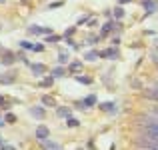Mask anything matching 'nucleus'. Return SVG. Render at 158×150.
<instances>
[{"instance_id": "nucleus-1", "label": "nucleus", "mask_w": 158, "mask_h": 150, "mask_svg": "<svg viewBox=\"0 0 158 150\" xmlns=\"http://www.w3.org/2000/svg\"><path fill=\"white\" fill-rule=\"evenodd\" d=\"M142 6L146 8L148 14H152V12H156V10H158V2H154V0H144Z\"/></svg>"}, {"instance_id": "nucleus-2", "label": "nucleus", "mask_w": 158, "mask_h": 150, "mask_svg": "<svg viewBox=\"0 0 158 150\" xmlns=\"http://www.w3.org/2000/svg\"><path fill=\"white\" fill-rule=\"evenodd\" d=\"M48 136H50V132H48L46 126H38L36 128V138L38 140H44V138H48Z\"/></svg>"}, {"instance_id": "nucleus-3", "label": "nucleus", "mask_w": 158, "mask_h": 150, "mask_svg": "<svg viewBox=\"0 0 158 150\" xmlns=\"http://www.w3.org/2000/svg\"><path fill=\"white\" fill-rule=\"evenodd\" d=\"M144 98H150V100H158V86L156 88H150V90H144Z\"/></svg>"}, {"instance_id": "nucleus-4", "label": "nucleus", "mask_w": 158, "mask_h": 150, "mask_svg": "<svg viewBox=\"0 0 158 150\" xmlns=\"http://www.w3.org/2000/svg\"><path fill=\"white\" fill-rule=\"evenodd\" d=\"M28 32L30 34H46V32H52L50 28H40V26H30L28 28Z\"/></svg>"}, {"instance_id": "nucleus-5", "label": "nucleus", "mask_w": 158, "mask_h": 150, "mask_svg": "<svg viewBox=\"0 0 158 150\" xmlns=\"http://www.w3.org/2000/svg\"><path fill=\"white\" fill-rule=\"evenodd\" d=\"M40 142H42V146L44 148H52V150H56V148H60V144H56V142H52V140H40Z\"/></svg>"}, {"instance_id": "nucleus-6", "label": "nucleus", "mask_w": 158, "mask_h": 150, "mask_svg": "<svg viewBox=\"0 0 158 150\" xmlns=\"http://www.w3.org/2000/svg\"><path fill=\"white\" fill-rule=\"evenodd\" d=\"M30 68H32V72H34L36 76H40V74L44 72V66L42 64H30Z\"/></svg>"}, {"instance_id": "nucleus-7", "label": "nucleus", "mask_w": 158, "mask_h": 150, "mask_svg": "<svg viewBox=\"0 0 158 150\" xmlns=\"http://www.w3.org/2000/svg\"><path fill=\"white\" fill-rule=\"evenodd\" d=\"M100 56H104V58H116L118 56V52H116V50H104V52H100Z\"/></svg>"}, {"instance_id": "nucleus-8", "label": "nucleus", "mask_w": 158, "mask_h": 150, "mask_svg": "<svg viewBox=\"0 0 158 150\" xmlns=\"http://www.w3.org/2000/svg\"><path fill=\"white\" fill-rule=\"evenodd\" d=\"M100 108H102V110H106V112H116V106H114V102H104Z\"/></svg>"}, {"instance_id": "nucleus-9", "label": "nucleus", "mask_w": 158, "mask_h": 150, "mask_svg": "<svg viewBox=\"0 0 158 150\" xmlns=\"http://www.w3.org/2000/svg\"><path fill=\"white\" fill-rule=\"evenodd\" d=\"M30 114L36 116V118H42V116H44V110L40 106H36V108H32V110H30Z\"/></svg>"}, {"instance_id": "nucleus-10", "label": "nucleus", "mask_w": 158, "mask_h": 150, "mask_svg": "<svg viewBox=\"0 0 158 150\" xmlns=\"http://www.w3.org/2000/svg\"><path fill=\"white\" fill-rule=\"evenodd\" d=\"M2 62H4V64H12V62H14V54H12V52H6V56L2 58Z\"/></svg>"}, {"instance_id": "nucleus-11", "label": "nucleus", "mask_w": 158, "mask_h": 150, "mask_svg": "<svg viewBox=\"0 0 158 150\" xmlns=\"http://www.w3.org/2000/svg\"><path fill=\"white\" fill-rule=\"evenodd\" d=\"M114 26H116L114 22H106V24H104V30H102V34H108V32H110Z\"/></svg>"}, {"instance_id": "nucleus-12", "label": "nucleus", "mask_w": 158, "mask_h": 150, "mask_svg": "<svg viewBox=\"0 0 158 150\" xmlns=\"http://www.w3.org/2000/svg\"><path fill=\"white\" fill-rule=\"evenodd\" d=\"M58 62L66 64V62H68V54H66V52H60V54H58Z\"/></svg>"}, {"instance_id": "nucleus-13", "label": "nucleus", "mask_w": 158, "mask_h": 150, "mask_svg": "<svg viewBox=\"0 0 158 150\" xmlns=\"http://www.w3.org/2000/svg\"><path fill=\"white\" fill-rule=\"evenodd\" d=\"M52 74H54V76H56V78L64 76V68H54V70H52Z\"/></svg>"}, {"instance_id": "nucleus-14", "label": "nucleus", "mask_w": 158, "mask_h": 150, "mask_svg": "<svg viewBox=\"0 0 158 150\" xmlns=\"http://www.w3.org/2000/svg\"><path fill=\"white\" fill-rule=\"evenodd\" d=\"M94 102H96V98H94V96H88V98L84 100V102H82V106L86 108V106H88V104H94Z\"/></svg>"}, {"instance_id": "nucleus-15", "label": "nucleus", "mask_w": 158, "mask_h": 150, "mask_svg": "<svg viewBox=\"0 0 158 150\" xmlns=\"http://www.w3.org/2000/svg\"><path fill=\"white\" fill-rule=\"evenodd\" d=\"M42 104H48V106H54V98H50V96H44V98H42Z\"/></svg>"}, {"instance_id": "nucleus-16", "label": "nucleus", "mask_w": 158, "mask_h": 150, "mask_svg": "<svg viewBox=\"0 0 158 150\" xmlns=\"http://www.w3.org/2000/svg\"><path fill=\"white\" fill-rule=\"evenodd\" d=\"M58 116H70L68 108H58Z\"/></svg>"}, {"instance_id": "nucleus-17", "label": "nucleus", "mask_w": 158, "mask_h": 150, "mask_svg": "<svg viewBox=\"0 0 158 150\" xmlns=\"http://www.w3.org/2000/svg\"><path fill=\"white\" fill-rule=\"evenodd\" d=\"M98 56H100L98 52H88V54H86V58H88V60H96Z\"/></svg>"}, {"instance_id": "nucleus-18", "label": "nucleus", "mask_w": 158, "mask_h": 150, "mask_svg": "<svg viewBox=\"0 0 158 150\" xmlns=\"http://www.w3.org/2000/svg\"><path fill=\"white\" fill-rule=\"evenodd\" d=\"M78 82H82V84H90V78H84V76H76Z\"/></svg>"}, {"instance_id": "nucleus-19", "label": "nucleus", "mask_w": 158, "mask_h": 150, "mask_svg": "<svg viewBox=\"0 0 158 150\" xmlns=\"http://www.w3.org/2000/svg\"><path fill=\"white\" fill-rule=\"evenodd\" d=\"M122 14H124L122 8H116V18H122Z\"/></svg>"}, {"instance_id": "nucleus-20", "label": "nucleus", "mask_w": 158, "mask_h": 150, "mask_svg": "<svg viewBox=\"0 0 158 150\" xmlns=\"http://www.w3.org/2000/svg\"><path fill=\"white\" fill-rule=\"evenodd\" d=\"M80 62H72V64H70V68H72V70H76V68H80Z\"/></svg>"}, {"instance_id": "nucleus-21", "label": "nucleus", "mask_w": 158, "mask_h": 150, "mask_svg": "<svg viewBox=\"0 0 158 150\" xmlns=\"http://www.w3.org/2000/svg\"><path fill=\"white\" fill-rule=\"evenodd\" d=\"M68 126H78V120H74V118H70V120H68Z\"/></svg>"}, {"instance_id": "nucleus-22", "label": "nucleus", "mask_w": 158, "mask_h": 150, "mask_svg": "<svg viewBox=\"0 0 158 150\" xmlns=\"http://www.w3.org/2000/svg\"><path fill=\"white\" fill-rule=\"evenodd\" d=\"M22 46H24V48H32V50H34V46H32L30 42H22Z\"/></svg>"}, {"instance_id": "nucleus-23", "label": "nucleus", "mask_w": 158, "mask_h": 150, "mask_svg": "<svg viewBox=\"0 0 158 150\" xmlns=\"http://www.w3.org/2000/svg\"><path fill=\"white\" fill-rule=\"evenodd\" d=\"M154 60H156V62H158V56H156V54H154Z\"/></svg>"}, {"instance_id": "nucleus-24", "label": "nucleus", "mask_w": 158, "mask_h": 150, "mask_svg": "<svg viewBox=\"0 0 158 150\" xmlns=\"http://www.w3.org/2000/svg\"><path fill=\"white\" fill-rule=\"evenodd\" d=\"M156 44H158V38H156Z\"/></svg>"}]
</instances>
